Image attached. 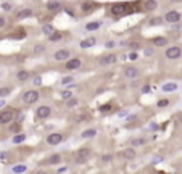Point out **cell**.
I'll use <instances>...</instances> for the list:
<instances>
[{
    "mask_svg": "<svg viewBox=\"0 0 182 174\" xmlns=\"http://www.w3.org/2000/svg\"><path fill=\"white\" fill-rule=\"evenodd\" d=\"M39 98H41V94H39V91H36V89H29V91H26L24 94H23V103H26V105H32V103H36L39 102Z\"/></svg>",
    "mask_w": 182,
    "mask_h": 174,
    "instance_id": "6da1fadb",
    "label": "cell"
},
{
    "mask_svg": "<svg viewBox=\"0 0 182 174\" xmlns=\"http://www.w3.org/2000/svg\"><path fill=\"white\" fill-rule=\"evenodd\" d=\"M113 15H126V13H134V7L129 3H115L111 7Z\"/></svg>",
    "mask_w": 182,
    "mask_h": 174,
    "instance_id": "7a4b0ae2",
    "label": "cell"
},
{
    "mask_svg": "<svg viewBox=\"0 0 182 174\" xmlns=\"http://www.w3.org/2000/svg\"><path fill=\"white\" fill-rule=\"evenodd\" d=\"M164 57H166L168 60H177L182 57V47L179 45H171L168 47L166 50H164Z\"/></svg>",
    "mask_w": 182,
    "mask_h": 174,
    "instance_id": "3957f363",
    "label": "cell"
},
{
    "mask_svg": "<svg viewBox=\"0 0 182 174\" xmlns=\"http://www.w3.org/2000/svg\"><path fill=\"white\" fill-rule=\"evenodd\" d=\"M180 20H182V15H180V12H177V10H169V12H166V15H164V18H163V21H166L169 24H176V23H179Z\"/></svg>",
    "mask_w": 182,
    "mask_h": 174,
    "instance_id": "277c9868",
    "label": "cell"
},
{
    "mask_svg": "<svg viewBox=\"0 0 182 174\" xmlns=\"http://www.w3.org/2000/svg\"><path fill=\"white\" fill-rule=\"evenodd\" d=\"M116 61H118V57L115 53H106V55H102L98 58V65L100 66H111V65H115Z\"/></svg>",
    "mask_w": 182,
    "mask_h": 174,
    "instance_id": "5b68a950",
    "label": "cell"
},
{
    "mask_svg": "<svg viewBox=\"0 0 182 174\" xmlns=\"http://www.w3.org/2000/svg\"><path fill=\"white\" fill-rule=\"evenodd\" d=\"M47 144L48 145H52V147H55V145H60L61 142L65 140V136L61 132H52V134H48L47 136Z\"/></svg>",
    "mask_w": 182,
    "mask_h": 174,
    "instance_id": "8992f818",
    "label": "cell"
},
{
    "mask_svg": "<svg viewBox=\"0 0 182 174\" xmlns=\"http://www.w3.org/2000/svg\"><path fill=\"white\" fill-rule=\"evenodd\" d=\"M90 155H92V150H90V148H81V150L77 151L74 161L77 163V165H84V163L90 158Z\"/></svg>",
    "mask_w": 182,
    "mask_h": 174,
    "instance_id": "52a82bcc",
    "label": "cell"
},
{
    "mask_svg": "<svg viewBox=\"0 0 182 174\" xmlns=\"http://www.w3.org/2000/svg\"><path fill=\"white\" fill-rule=\"evenodd\" d=\"M71 58V50L70 48H60L53 53V60L56 61H68Z\"/></svg>",
    "mask_w": 182,
    "mask_h": 174,
    "instance_id": "ba28073f",
    "label": "cell"
},
{
    "mask_svg": "<svg viewBox=\"0 0 182 174\" xmlns=\"http://www.w3.org/2000/svg\"><path fill=\"white\" fill-rule=\"evenodd\" d=\"M50 115H52V108L47 105H42L39 106V108L36 110V118L37 119H47V118H50Z\"/></svg>",
    "mask_w": 182,
    "mask_h": 174,
    "instance_id": "9c48e42d",
    "label": "cell"
},
{
    "mask_svg": "<svg viewBox=\"0 0 182 174\" xmlns=\"http://www.w3.org/2000/svg\"><path fill=\"white\" fill-rule=\"evenodd\" d=\"M13 116H15V111L13 110H2L0 111V124H8V123L13 121Z\"/></svg>",
    "mask_w": 182,
    "mask_h": 174,
    "instance_id": "30bf717a",
    "label": "cell"
},
{
    "mask_svg": "<svg viewBox=\"0 0 182 174\" xmlns=\"http://www.w3.org/2000/svg\"><path fill=\"white\" fill-rule=\"evenodd\" d=\"M123 74H124L126 79H137V77L140 76V69L135 68V66H126Z\"/></svg>",
    "mask_w": 182,
    "mask_h": 174,
    "instance_id": "8fae6325",
    "label": "cell"
},
{
    "mask_svg": "<svg viewBox=\"0 0 182 174\" xmlns=\"http://www.w3.org/2000/svg\"><path fill=\"white\" fill-rule=\"evenodd\" d=\"M65 66H66V69L68 71H74V69H79L82 66V60L81 58H70L65 63Z\"/></svg>",
    "mask_w": 182,
    "mask_h": 174,
    "instance_id": "7c38bea8",
    "label": "cell"
},
{
    "mask_svg": "<svg viewBox=\"0 0 182 174\" xmlns=\"http://www.w3.org/2000/svg\"><path fill=\"white\" fill-rule=\"evenodd\" d=\"M177 89H179L177 82H166V84H163V86H161V91H163L164 94H171V92H176Z\"/></svg>",
    "mask_w": 182,
    "mask_h": 174,
    "instance_id": "4fadbf2b",
    "label": "cell"
},
{
    "mask_svg": "<svg viewBox=\"0 0 182 174\" xmlns=\"http://www.w3.org/2000/svg\"><path fill=\"white\" fill-rule=\"evenodd\" d=\"M121 156H123L124 160H134L135 156H137V151H135V148L129 147V148H126V150L121 151Z\"/></svg>",
    "mask_w": 182,
    "mask_h": 174,
    "instance_id": "5bb4252c",
    "label": "cell"
},
{
    "mask_svg": "<svg viewBox=\"0 0 182 174\" xmlns=\"http://www.w3.org/2000/svg\"><path fill=\"white\" fill-rule=\"evenodd\" d=\"M95 44H97V39H95V37H87V39H84V41H81V42H79V47L86 50V48L94 47Z\"/></svg>",
    "mask_w": 182,
    "mask_h": 174,
    "instance_id": "9a60e30c",
    "label": "cell"
},
{
    "mask_svg": "<svg viewBox=\"0 0 182 174\" xmlns=\"http://www.w3.org/2000/svg\"><path fill=\"white\" fill-rule=\"evenodd\" d=\"M45 7H47V10L48 12H60L61 10V2H53V0H50V2H47L45 3Z\"/></svg>",
    "mask_w": 182,
    "mask_h": 174,
    "instance_id": "2e32d148",
    "label": "cell"
},
{
    "mask_svg": "<svg viewBox=\"0 0 182 174\" xmlns=\"http://www.w3.org/2000/svg\"><path fill=\"white\" fill-rule=\"evenodd\" d=\"M142 7H144L145 12H153V10L158 8V3L155 2V0H145V2L142 3Z\"/></svg>",
    "mask_w": 182,
    "mask_h": 174,
    "instance_id": "e0dca14e",
    "label": "cell"
},
{
    "mask_svg": "<svg viewBox=\"0 0 182 174\" xmlns=\"http://www.w3.org/2000/svg\"><path fill=\"white\" fill-rule=\"evenodd\" d=\"M97 136V129L95 127H89V129H84L81 132V137L82 139H94Z\"/></svg>",
    "mask_w": 182,
    "mask_h": 174,
    "instance_id": "ac0fdd59",
    "label": "cell"
},
{
    "mask_svg": "<svg viewBox=\"0 0 182 174\" xmlns=\"http://www.w3.org/2000/svg\"><path fill=\"white\" fill-rule=\"evenodd\" d=\"M29 71L27 69H20L18 73H16V79H18L20 82H26L27 79H29Z\"/></svg>",
    "mask_w": 182,
    "mask_h": 174,
    "instance_id": "d6986e66",
    "label": "cell"
},
{
    "mask_svg": "<svg viewBox=\"0 0 182 174\" xmlns=\"http://www.w3.org/2000/svg\"><path fill=\"white\" fill-rule=\"evenodd\" d=\"M32 15V10L31 8H21L18 13H16V20H24V18H29Z\"/></svg>",
    "mask_w": 182,
    "mask_h": 174,
    "instance_id": "ffe728a7",
    "label": "cell"
},
{
    "mask_svg": "<svg viewBox=\"0 0 182 174\" xmlns=\"http://www.w3.org/2000/svg\"><path fill=\"white\" fill-rule=\"evenodd\" d=\"M102 27V21H89V23L86 24V31L92 32V31H97Z\"/></svg>",
    "mask_w": 182,
    "mask_h": 174,
    "instance_id": "44dd1931",
    "label": "cell"
},
{
    "mask_svg": "<svg viewBox=\"0 0 182 174\" xmlns=\"http://www.w3.org/2000/svg\"><path fill=\"white\" fill-rule=\"evenodd\" d=\"M47 163H48V165H52V166H56V165H60V163H61V155H58V153H53V155H50L48 158H47Z\"/></svg>",
    "mask_w": 182,
    "mask_h": 174,
    "instance_id": "7402d4cb",
    "label": "cell"
},
{
    "mask_svg": "<svg viewBox=\"0 0 182 174\" xmlns=\"http://www.w3.org/2000/svg\"><path fill=\"white\" fill-rule=\"evenodd\" d=\"M168 44V39L163 37V36H156L155 39H153V45L155 47H164Z\"/></svg>",
    "mask_w": 182,
    "mask_h": 174,
    "instance_id": "603a6c76",
    "label": "cell"
},
{
    "mask_svg": "<svg viewBox=\"0 0 182 174\" xmlns=\"http://www.w3.org/2000/svg\"><path fill=\"white\" fill-rule=\"evenodd\" d=\"M26 171H27V166L23 165V163H20V165H16V166L11 168V172H13V174H24Z\"/></svg>",
    "mask_w": 182,
    "mask_h": 174,
    "instance_id": "cb8c5ba5",
    "label": "cell"
},
{
    "mask_svg": "<svg viewBox=\"0 0 182 174\" xmlns=\"http://www.w3.org/2000/svg\"><path fill=\"white\" fill-rule=\"evenodd\" d=\"M26 140V134H16V136H13V139H11V144L13 145H21L23 142Z\"/></svg>",
    "mask_w": 182,
    "mask_h": 174,
    "instance_id": "d4e9b609",
    "label": "cell"
},
{
    "mask_svg": "<svg viewBox=\"0 0 182 174\" xmlns=\"http://www.w3.org/2000/svg\"><path fill=\"white\" fill-rule=\"evenodd\" d=\"M63 32H60V31H55L53 34H50L48 36V41L50 42H60V41H63Z\"/></svg>",
    "mask_w": 182,
    "mask_h": 174,
    "instance_id": "484cf974",
    "label": "cell"
},
{
    "mask_svg": "<svg viewBox=\"0 0 182 174\" xmlns=\"http://www.w3.org/2000/svg\"><path fill=\"white\" fill-rule=\"evenodd\" d=\"M8 131L11 134H15V136H16V134H21V124H20V123H11V126L8 127Z\"/></svg>",
    "mask_w": 182,
    "mask_h": 174,
    "instance_id": "4316f807",
    "label": "cell"
},
{
    "mask_svg": "<svg viewBox=\"0 0 182 174\" xmlns=\"http://www.w3.org/2000/svg\"><path fill=\"white\" fill-rule=\"evenodd\" d=\"M42 32H44V34L45 36H50V34H53V32H55V27H53V24H44L42 26Z\"/></svg>",
    "mask_w": 182,
    "mask_h": 174,
    "instance_id": "83f0119b",
    "label": "cell"
},
{
    "mask_svg": "<svg viewBox=\"0 0 182 174\" xmlns=\"http://www.w3.org/2000/svg\"><path fill=\"white\" fill-rule=\"evenodd\" d=\"M147 142H148V140L145 137H139V139H134L132 142H130V145H132V148H134V147H139V145H145Z\"/></svg>",
    "mask_w": 182,
    "mask_h": 174,
    "instance_id": "f1b7e54d",
    "label": "cell"
},
{
    "mask_svg": "<svg viewBox=\"0 0 182 174\" xmlns=\"http://www.w3.org/2000/svg\"><path fill=\"white\" fill-rule=\"evenodd\" d=\"M169 103H171V100H169V98H160L156 102V106H158V108H166V106H169Z\"/></svg>",
    "mask_w": 182,
    "mask_h": 174,
    "instance_id": "f546056e",
    "label": "cell"
},
{
    "mask_svg": "<svg viewBox=\"0 0 182 174\" xmlns=\"http://www.w3.org/2000/svg\"><path fill=\"white\" fill-rule=\"evenodd\" d=\"M0 8H2L3 12H11V10H13V3L11 2H2L0 3Z\"/></svg>",
    "mask_w": 182,
    "mask_h": 174,
    "instance_id": "4dcf8cb0",
    "label": "cell"
},
{
    "mask_svg": "<svg viewBox=\"0 0 182 174\" xmlns=\"http://www.w3.org/2000/svg\"><path fill=\"white\" fill-rule=\"evenodd\" d=\"M61 98H63L65 102H68L70 98H73V92L70 91V89H65V91L61 92Z\"/></svg>",
    "mask_w": 182,
    "mask_h": 174,
    "instance_id": "1f68e13d",
    "label": "cell"
},
{
    "mask_svg": "<svg viewBox=\"0 0 182 174\" xmlns=\"http://www.w3.org/2000/svg\"><path fill=\"white\" fill-rule=\"evenodd\" d=\"M61 86H68V84H73L74 82V77L73 76H65V77H61Z\"/></svg>",
    "mask_w": 182,
    "mask_h": 174,
    "instance_id": "d6a6232c",
    "label": "cell"
},
{
    "mask_svg": "<svg viewBox=\"0 0 182 174\" xmlns=\"http://www.w3.org/2000/svg\"><path fill=\"white\" fill-rule=\"evenodd\" d=\"M11 94V87H2L0 89V98H5Z\"/></svg>",
    "mask_w": 182,
    "mask_h": 174,
    "instance_id": "836d02e7",
    "label": "cell"
},
{
    "mask_svg": "<svg viewBox=\"0 0 182 174\" xmlns=\"http://www.w3.org/2000/svg\"><path fill=\"white\" fill-rule=\"evenodd\" d=\"M45 52V45L44 44H37V45H34V53L39 55V53H44Z\"/></svg>",
    "mask_w": 182,
    "mask_h": 174,
    "instance_id": "e575fe53",
    "label": "cell"
},
{
    "mask_svg": "<svg viewBox=\"0 0 182 174\" xmlns=\"http://www.w3.org/2000/svg\"><path fill=\"white\" fill-rule=\"evenodd\" d=\"M76 105H79V100L76 97H73V98H70L66 102V106H70V108H73V106H76Z\"/></svg>",
    "mask_w": 182,
    "mask_h": 174,
    "instance_id": "d590c367",
    "label": "cell"
},
{
    "mask_svg": "<svg viewBox=\"0 0 182 174\" xmlns=\"http://www.w3.org/2000/svg\"><path fill=\"white\" fill-rule=\"evenodd\" d=\"M163 24V18H152L150 20V26H161Z\"/></svg>",
    "mask_w": 182,
    "mask_h": 174,
    "instance_id": "8d00e7d4",
    "label": "cell"
},
{
    "mask_svg": "<svg viewBox=\"0 0 182 174\" xmlns=\"http://www.w3.org/2000/svg\"><path fill=\"white\" fill-rule=\"evenodd\" d=\"M94 8V3H90V2H86V3H82V10H84V12H89V10H92Z\"/></svg>",
    "mask_w": 182,
    "mask_h": 174,
    "instance_id": "74e56055",
    "label": "cell"
},
{
    "mask_svg": "<svg viewBox=\"0 0 182 174\" xmlns=\"http://www.w3.org/2000/svg\"><path fill=\"white\" fill-rule=\"evenodd\" d=\"M127 58L130 60V61H135L139 58V53L137 52H129V55H127Z\"/></svg>",
    "mask_w": 182,
    "mask_h": 174,
    "instance_id": "f35d334b",
    "label": "cell"
},
{
    "mask_svg": "<svg viewBox=\"0 0 182 174\" xmlns=\"http://www.w3.org/2000/svg\"><path fill=\"white\" fill-rule=\"evenodd\" d=\"M111 160H113L111 155H103V156H102V163H110Z\"/></svg>",
    "mask_w": 182,
    "mask_h": 174,
    "instance_id": "ab89813d",
    "label": "cell"
},
{
    "mask_svg": "<svg viewBox=\"0 0 182 174\" xmlns=\"http://www.w3.org/2000/svg\"><path fill=\"white\" fill-rule=\"evenodd\" d=\"M32 82H34V86H36V87L42 86V77H39V76H37V77H34V81H32Z\"/></svg>",
    "mask_w": 182,
    "mask_h": 174,
    "instance_id": "60d3db41",
    "label": "cell"
},
{
    "mask_svg": "<svg viewBox=\"0 0 182 174\" xmlns=\"http://www.w3.org/2000/svg\"><path fill=\"white\" fill-rule=\"evenodd\" d=\"M8 160V153L7 151H0V161H7Z\"/></svg>",
    "mask_w": 182,
    "mask_h": 174,
    "instance_id": "b9f144b4",
    "label": "cell"
},
{
    "mask_svg": "<svg viewBox=\"0 0 182 174\" xmlns=\"http://www.w3.org/2000/svg\"><path fill=\"white\" fill-rule=\"evenodd\" d=\"M110 108H111V105L106 103V105H102L100 106V111H103V113H105V111H110Z\"/></svg>",
    "mask_w": 182,
    "mask_h": 174,
    "instance_id": "7bdbcfd3",
    "label": "cell"
},
{
    "mask_svg": "<svg viewBox=\"0 0 182 174\" xmlns=\"http://www.w3.org/2000/svg\"><path fill=\"white\" fill-rule=\"evenodd\" d=\"M148 92H150V86H148V84L142 86V94H148Z\"/></svg>",
    "mask_w": 182,
    "mask_h": 174,
    "instance_id": "ee69618b",
    "label": "cell"
},
{
    "mask_svg": "<svg viewBox=\"0 0 182 174\" xmlns=\"http://www.w3.org/2000/svg\"><path fill=\"white\" fill-rule=\"evenodd\" d=\"M7 26V20L3 18V16H0V29H2V27H5Z\"/></svg>",
    "mask_w": 182,
    "mask_h": 174,
    "instance_id": "f6af8a7d",
    "label": "cell"
},
{
    "mask_svg": "<svg viewBox=\"0 0 182 174\" xmlns=\"http://www.w3.org/2000/svg\"><path fill=\"white\" fill-rule=\"evenodd\" d=\"M145 55H148V57L153 55V48H145Z\"/></svg>",
    "mask_w": 182,
    "mask_h": 174,
    "instance_id": "bcb514c9",
    "label": "cell"
},
{
    "mask_svg": "<svg viewBox=\"0 0 182 174\" xmlns=\"http://www.w3.org/2000/svg\"><path fill=\"white\" fill-rule=\"evenodd\" d=\"M106 47H108V48H113V47H115V42H113V41L106 42Z\"/></svg>",
    "mask_w": 182,
    "mask_h": 174,
    "instance_id": "7dc6e473",
    "label": "cell"
},
{
    "mask_svg": "<svg viewBox=\"0 0 182 174\" xmlns=\"http://www.w3.org/2000/svg\"><path fill=\"white\" fill-rule=\"evenodd\" d=\"M36 174H50V172H48V171H44V169H37Z\"/></svg>",
    "mask_w": 182,
    "mask_h": 174,
    "instance_id": "c3c4849f",
    "label": "cell"
},
{
    "mask_svg": "<svg viewBox=\"0 0 182 174\" xmlns=\"http://www.w3.org/2000/svg\"><path fill=\"white\" fill-rule=\"evenodd\" d=\"M150 129H153V131H155V129H158V124H155V123H152V124H150Z\"/></svg>",
    "mask_w": 182,
    "mask_h": 174,
    "instance_id": "681fc988",
    "label": "cell"
},
{
    "mask_svg": "<svg viewBox=\"0 0 182 174\" xmlns=\"http://www.w3.org/2000/svg\"><path fill=\"white\" fill-rule=\"evenodd\" d=\"M135 118H137V116H135V115H132V116H127V121H134V119H135Z\"/></svg>",
    "mask_w": 182,
    "mask_h": 174,
    "instance_id": "f907efd6",
    "label": "cell"
},
{
    "mask_svg": "<svg viewBox=\"0 0 182 174\" xmlns=\"http://www.w3.org/2000/svg\"><path fill=\"white\" fill-rule=\"evenodd\" d=\"M129 47H130V48H139V44H130Z\"/></svg>",
    "mask_w": 182,
    "mask_h": 174,
    "instance_id": "816d5d0a",
    "label": "cell"
},
{
    "mask_svg": "<svg viewBox=\"0 0 182 174\" xmlns=\"http://www.w3.org/2000/svg\"><path fill=\"white\" fill-rule=\"evenodd\" d=\"M3 106H5V100L0 98V108H3Z\"/></svg>",
    "mask_w": 182,
    "mask_h": 174,
    "instance_id": "f5cc1de1",
    "label": "cell"
},
{
    "mask_svg": "<svg viewBox=\"0 0 182 174\" xmlns=\"http://www.w3.org/2000/svg\"><path fill=\"white\" fill-rule=\"evenodd\" d=\"M66 12H68V15H70V16H74V13H73V10H70V8H66Z\"/></svg>",
    "mask_w": 182,
    "mask_h": 174,
    "instance_id": "db71d44e",
    "label": "cell"
},
{
    "mask_svg": "<svg viewBox=\"0 0 182 174\" xmlns=\"http://www.w3.org/2000/svg\"><path fill=\"white\" fill-rule=\"evenodd\" d=\"M177 121H179V123H182V113H179V116H177Z\"/></svg>",
    "mask_w": 182,
    "mask_h": 174,
    "instance_id": "11a10c76",
    "label": "cell"
},
{
    "mask_svg": "<svg viewBox=\"0 0 182 174\" xmlns=\"http://www.w3.org/2000/svg\"><path fill=\"white\" fill-rule=\"evenodd\" d=\"M0 77H2V73H0Z\"/></svg>",
    "mask_w": 182,
    "mask_h": 174,
    "instance_id": "9f6ffc18",
    "label": "cell"
},
{
    "mask_svg": "<svg viewBox=\"0 0 182 174\" xmlns=\"http://www.w3.org/2000/svg\"><path fill=\"white\" fill-rule=\"evenodd\" d=\"M71 174H76V172H71Z\"/></svg>",
    "mask_w": 182,
    "mask_h": 174,
    "instance_id": "6f0895ef",
    "label": "cell"
},
{
    "mask_svg": "<svg viewBox=\"0 0 182 174\" xmlns=\"http://www.w3.org/2000/svg\"><path fill=\"white\" fill-rule=\"evenodd\" d=\"M100 174H102V172H100Z\"/></svg>",
    "mask_w": 182,
    "mask_h": 174,
    "instance_id": "680465c9",
    "label": "cell"
}]
</instances>
